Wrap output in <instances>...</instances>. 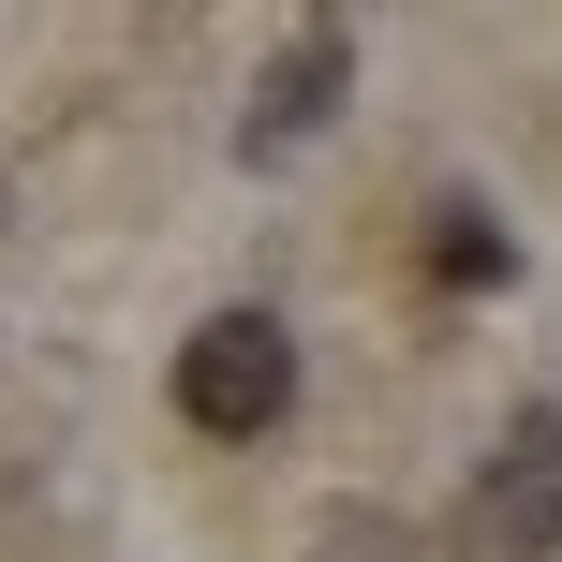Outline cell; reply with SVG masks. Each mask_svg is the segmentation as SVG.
Returning a JSON list of instances; mask_svg holds the SVG:
<instances>
[{
    "label": "cell",
    "instance_id": "1",
    "mask_svg": "<svg viewBox=\"0 0 562 562\" xmlns=\"http://www.w3.org/2000/svg\"><path fill=\"white\" fill-rule=\"evenodd\" d=\"M178 415H193L207 445H252V429L296 415V340H281V311H207V326L178 340Z\"/></svg>",
    "mask_w": 562,
    "mask_h": 562
},
{
    "label": "cell",
    "instance_id": "2",
    "mask_svg": "<svg viewBox=\"0 0 562 562\" xmlns=\"http://www.w3.org/2000/svg\"><path fill=\"white\" fill-rule=\"evenodd\" d=\"M474 548H488V562H562V400H533V415L488 445V474H474Z\"/></svg>",
    "mask_w": 562,
    "mask_h": 562
},
{
    "label": "cell",
    "instance_id": "3",
    "mask_svg": "<svg viewBox=\"0 0 562 562\" xmlns=\"http://www.w3.org/2000/svg\"><path fill=\"white\" fill-rule=\"evenodd\" d=\"M340 89H356V30L340 15H311L296 45L267 59V89H252V119H237V148H252V164H281V148H311L340 119Z\"/></svg>",
    "mask_w": 562,
    "mask_h": 562
},
{
    "label": "cell",
    "instance_id": "4",
    "mask_svg": "<svg viewBox=\"0 0 562 562\" xmlns=\"http://www.w3.org/2000/svg\"><path fill=\"white\" fill-rule=\"evenodd\" d=\"M429 267H445V281H459V296H488V281H504L518 252H504V223H488V207H474V193H459V207H429Z\"/></svg>",
    "mask_w": 562,
    "mask_h": 562
},
{
    "label": "cell",
    "instance_id": "5",
    "mask_svg": "<svg viewBox=\"0 0 562 562\" xmlns=\"http://www.w3.org/2000/svg\"><path fill=\"white\" fill-rule=\"evenodd\" d=\"M326 562H400V548H326Z\"/></svg>",
    "mask_w": 562,
    "mask_h": 562
}]
</instances>
